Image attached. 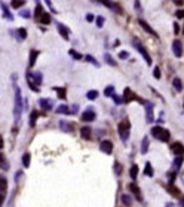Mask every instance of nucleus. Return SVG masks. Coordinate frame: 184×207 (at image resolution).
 Segmentation results:
<instances>
[{
  "label": "nucleus",
  "instance_id": "nucleus-19",
  "mask_svg": "<svg viewBox=\"0 0 184 207\" xmlns=\"http://www.w3.org/2000/svg\"><path fill=\"white\" fill-rule=\"evenodd\" d=\"M59 127H61V130H64V131H67V133H71V131L74 130V127H73L71 124H68V122H66V121L59 122Z\"/></svg>",
  "mask_w": 184,
  "mask_h": 207
},
{
  "label": "nucleus",
  "instance_id": "nucleus-12",
  "mask_svg": "<svg viewBox=\"0 0 184 207\" xmlns=\"http://www.w3.org/2000/svg\"><path fill=\"white\" fill-rule=\"evenodd\" d=\"M138 24H140V26H141L142 28H144V30L147 31V33H150V35L153 36V37H159V36H158V33H156V31H154V30H153V28H151V27L149 26V24H147V23H146L144 19H138Z\"/></svg>",
  "mask_w": 184,
  "mask_h": 207
},
{
  "label": "nucleus",
  "instance_id": "nucleus-45",
  "mask_svg": "<svg viewBox=\"0 0 184 207\" xmlns=\"http://www.w3.org/2000/svg\"><path fill=\"white\" fill-rule=\"evenodd\" d=\"M153 76L156 79H160V69L159 67H154V70H153Z\"/></svg>",
  "mask_w": 184,
  "mask_h": 207
},
{
  "label": "nucleus",
  "instance_id": "nucleus-38",
  "mask_svg": "<svg viewBox=\"0 0 184 207\" xmlns=\"http://www.w3.org/2000/svg\"><path fill=\"white\" fill-rule=\"evenodd\" d=\"M43 12H45V10H43L42 6H40V5H36V10H34V15H36V18H39L43 14Z\"/></svg>",
  "mask_w": 184,
  "mask_h": 207
},
{
  "label": "nucleus",
  "instance_id": "nucleus-47",
  "mask_svg": "<svg viewBox=\"0 0 184 207\" xmlns=\"http://www.w3.org/2000/svg\"><path fill=\"white\" fill-rule=\"evenodd\" d=\"M77 112H79V106H77V104L71 106V109H70V115H71V113L74 115V113H77Z\"/></svg>",
  "mask_w": 184,
  "mask_h": 207
},
{
  "label": "nucleus",
  "instance_id": "nucleus-8",
  "mask_svg": "<svg viewBox=\"0 0 184 207\" xmlns=\"http://www.w3.org/2000/svg\"><path fill=\"white\" fill-rule=\"evenodd\" d=\"M95 2H98V3H101V5H104L106 8H110V9H114V10H117V14H122V9L117 6L116 3H113V2H110V0H95Z\"/></svg>",
  "mask_w": 184,
  "mask_h": 207
},
{
  "label": "nucleus",
  "instance_id": "nucleus-5",
  "mask_svg": "<svg viewBox=\"0 0 184 207\" xmlns=\"http://www.w3.org/2000/svg\"><path fill=\"white\" fill-rule=\"evenodd\" d=\"M100 149H101V152L110 155V154L113 152V143H111L110 140H102L100 143Z\"/></svg>",
  "mask_w": 184,
  "mask_h": 207
},
{
  "label": "nucleus",
  "instance_id": "nucleus-30",
  "mask_svg": "<svg viewBox=\"0 0 184 207\" xmlns=\"http://www.w3.org/2000/svg\"><path fill=\"white\" fill-rule=\"evenodd\" d=\"M104 60H106V63L110 64V66H116V61L113 60V57H111L110 54H104Z\"/></svg>",
  "mask_w": 184,
  "mask_h": 207
},
{
  "label": "nucleus",
  "instance_id": "nucleus-28",
  "mask_svg": "<svg viewBox=\"0 0 184 207\" xmlns=\"http://www.w3.org/2000/svg\"><path fill=\"white\" fill-rule=\"evenodd\" d=\"M129 176H131V179H137V176H138V167L137 165H132L131 168H129Z\"/></svg>",
  "mask_w": 184,
  "mask_h": 207
},
{
  "label": "nucleus",
  "instance_id": "nucleus-27",
  "mask_svg": "<svg viewBox=\"0 0 184 207\" xmlns=\"http://www.w3.org/2000/svg\"><path fill=\"white\" fill-rule=\"evenodd\" d=\"M37 116H39V113H37V110H33L31 112V115H30V127H34L36 125V119H37Z\"/></svg>",
  "mask_w": 184,
  "mask_h": 207
},
{
  "label": "nucleus",
  "instance_id": "nucleus-4",
  "mask_svg": "<svg viewBox=\"0 0 184 207\" xmlns=\"http://www.w3.org/2000/svg\"><path fill=\"white\" fill-rule=\"evenodd\" d=\"M172 52H174V55L178 57V58L183 55V43H181V40L175 39V40L172 42Z\"/></svg>",
  "mask_w": 184,
  "mask_h": 207
},
{
  "label": "nucleus",
  "instance_id": "nucleus-42",
  "mask_svg": "<svg viewBox=\"0 0 184 207\" xmlns=\"http://www.w3.org/2000/svg\"><path fill=\"white\" fill-rule=\"evenodd\" d=\"M95 21H97V27H102L104 26V21H106V19H104V17H97V19H95Z\"/></svg>",
  "mask_w": 184,
  "mask_h": 207
},
{
  "label": "nucleus",
  "instance_id": "nucleus-57",
  "mask_svg": "<svg viewBox=\"0 0 184 207\" xmlns=\"http://www.w3.org/2000/svg\"><path fill=\"white\" fill-rule=\"evenodd\" d=\"M181 207H184V200H183V201H181Z\"/></svg>",
  "mask_w": 184,
  "mask_h": 207
},
{
  "label": "nucleus",
  "instance_id": "nucleus-10",
  "mask_svg": "<svg viewBox=\"0 0 184 207\" xmlns=\"http://www.w3.org/2000/svg\"><path fill=\"white\" fill-rule=\"evenodd\" d=\"M146 121L151 122L154 121V115H153V103L146 104Z\"/></svg>",
  "mask_w": 184,
  "mask_h": 207
},
{
  "label": "nucleus",
  "instance_id": "nucleus-23",
  "mask_svg": "<svg viewBox=\"0 0 184 207\" xmlns=\"http://www.w3.org/2000/svg\"><path fill=\"white\" fill-rule=\"evenodd\" d=\"M158 139L162 140V142H168V140H169V131H168L166 128H162V131H160V134Z\"/></svg>",
  "mask_w": 184,
  "mask_h": 207
},
{
  "label": "nucleus",
  "instance_id": "nucleus-40",
  "mask_svg": "<svg viewBox=\"0 0 184 207\" xmlns=\"http://www.w3.org/2000/svg\"><path fill=\"white\" fill-rule=\"evenodd\" d=\"M122 201H123V204L129 206V204L132 203V198H131L129 195H125V194H123V195H122Z\"/></svg>",
  "mask_w": 184,
  "mask_h": 207
},
{
  "label": "nucleus",
  "instance_id": "nucleus-50",
  "mask_svg": "<svg viewBox=\"0 0 184 207\" xmlns=\"http://www.w3.org/2000/svg\"><path fill=\"white\" fill-rule=\"evenodd\" d=\"M169 192H171V194H174L175 197H178V195H180V191L177 189V188H171V191H169Z\"/></svg>",
  "mask_w": 184,
  "mask_h": 207
},
{
  "label": "nucleus",
  "instance_id": "nucleus-24",
  "mask_svg": "<svg viewBox=\"0 0 184 207\" xmlns=\"http://www.w3.org/2000/svg\"><path fill=\"white\" fill-rule=\"evenodd\" d=\"M172 85H174V88H175L178 93H180V91H183V84H181V79H180V78L174 79V81H172Z\"/></svg>",
  "mask_w": 184,
  "mask_h": 207
},
{
  "label": "nucleus",
  "instance_id": "nucleus-35",
  "mask_svg": "<svg viewBox=\"0 0 184 207\" xmlns=\"http://www.w3.org/2000/svg\"><path fill=\"white\" fill-rule=\"evenodd\" d=\"M113 94H114V86L113 85L107 86V88L104 89V95H106V97H111Z\"/></svg>",
  "mask_w": 184,
  "mask_h": 207
},
{
  "label": "nucleus",
  "instance_id": "nucleus-46",
  "mask_svg": "<svg viewBox=\"0 0 184 207\" xmlns=\"http://www.w3.org/2000/svg\"><path fill=\"white\" fill-rule=\"evenodd\" d=\"M119 58H122V60H125V58H129V54L126 51H120L119 52Z\"/></svg>",
  "mask_w": 184,
  "mask_h": 207
},
{
  "label": "nucleus",
  "instance_id": "nucleus-31",
  "mask_svg": "<svg viewBox=\"0 0 184 207\" xmlns=\"http://www.w3.org/2000/svg\"><path fill=\"white\" fill-rule=\"evenodd\" d=\"M85 60L88 61V63H91V64H94L95 67H100V63H98V61L95 60V58H94L92 55H86V57H85Z\"/></svg>",
  "mask_w": 184,
  "mask_h": 207
},
{
  "label": "nucleus",
  "instance_id": "nucleus-26",
  "mask_svg": "<svg viewBox=\"0 0 184 207\" xmlns=\"http://www.w3.org/2000/svg\"><path fill=\"white\" fill-rule=\"evenodd\" d=\"M24 5H25V0H12V2H10V6L14 9L21 8V6H24Z\"/></svg>",
  "mask_w": 184,
  "mask_h": 207
},
{
  "label": "nucleus",
  "instance_id": "nucleus-54",
  "mask_svg": "<svg viewBox=\"0 0 184 207\" xmlns=\"http://www.w3.org/2000/svg\"><path fill=\"white\" fill-rule=\"evenodd\" d=\"M135 8L140 9V2H138V0H135Z\"/></svg>",
  "mask_w": 184,
  "mask_h": 207
},
{
  "label": "nucleus",
  "instance_id": "nucleus-17",
  "mask_svg": "<svg viewBox=\"0 0 184 207\" xmlns=\"http://www.w3.org/2000/svg\"><path fill=\"white\" fill-rule=\"evenodd\" d=\"M39 21H40V24H43V26H48V24H50V15L48 12H43L42 15L39 17Z\"/></svg>",
  "mask_w": 184,
  "mask_h": 207
},
{
  "label": "nucleus",
  "instance_id": "nucleus-13",
  "mask_svg": "<svg viewBox=\"0 0 184 207\" xmlns=\"http://www.w3.org/2000/svg\"><path fill=\"white\" fill-rule=\"evenodd\" d=\"M57 28H58L59 35L62 36V39H66L68 40V35H70V31H68V28L64 24H61V23H57Z\"/></svg>",
  "mask_w": 184,
  "mask_h": 207
},
{
  "label": "nucleus",
  "instance_id": "nucleus-59",
  "mask_svg": "<svg viewBox=\"0 0 184 207\" xmlns=\"http://www.w3.org/2000/svg\"><path fill=\"white\" fill-rule=\"evenodd\" d=\"M183 106H184V104H183Z\"/></svg>",
  "mask_w": 184,
  "mask_h": 207
},
{
  "label": "nucleus",
  "instance_id": "nucleus-36",
  "mask_svg": "<svg viewBox=\"0 0 184 207\" xmlns=\"http://www.w3.org/2000/svg\"><path fill=\"white\" fill-rule=\"evenodd\" d=\"M55 91H57V94H58L59 98H66L67 95H66V88H54Z\"/></svg>",
  "mask_w": 184,
  "mask_h": 207
},
{
  "label": "nucleus",
  "instance_id": "nucleus-21",
  "mask_svg": "<svg viewBox=\"0 0 184 207\" xmlns=\"http://www.w3.org/2000/svg\"><path fill=\"white\" fill-rule=\"evenodd\" d=\"M92 130L89 128V127H83V128L80 130V136H82V137L83 139H86V140H89V139H91V133Z\"/></svg>",
  "mask_w": 184,
  "mask_h": 207
},
{
  "label": "nucleus",
  "instance_id": "nucleus-51",
  "mask_svg": "<svg viewBox=\"0 0 184 207\" xmlns=\"http://www.w3.org/2000/svg\"><path fill=\"white\" fill-rule=\"evenodd\" d=\"M177 17H178V18H183V17H184V10H178V12H177Z\"/></svg>",
  "mask_w": 184,
  "mask_h": 207
},
{
  "label": "nucleus",
  "instance_id": "nucleus-44",
  "mask_svg": "<svg viewBox=\"0 0 184 207\" xmlns=\"http://www.w3.org/2000/svg\"><path fill=\"white\" fill-rule=\"evenodd\" d=\"M45 2H46V5H48V6H49L50 12H54V14H58V12H57V9L54 8V5H52V2H50V0H45Z\"/></svg>",
  "mask_w": 184,
  "mask_h": 207
},
{
  "label": "nucleus",
  "instance_id": "nucleus-29",
  "mask_svg": "<svg viewBox=\"0 0 184 207\" xmlns=\"http://www.w3.org/2000/svg\"><path fill=\"white\" fill-rule=\"evenodd\" d=\"M86 97H88V100H95L98 97V91L97 89H91V91L86 93Z\"/></svg>",
  "mask_w": 184,
  "mask_h": 207
},
{
  "label": "nucleus",
  "instance_id": "nucleus-37",
  "mask_svg": "<svg viewBox=\"0 0 184 207\" xmlns=\"http://www.w3.org/2000/svg\"><path fill=\"white\" fill-rule=\"evenodd\" d=\"M6 188H8V182L3 176H0V191H5Z\"/></svg>",
  "mask_w": 184,
  "mask_h": 207
},
{
  "label": "nucleus",
  "instance_id": "nucleus-48",
  "mask_svg": "<svg viewBox=\"0 0 184 207\" xmlns=\"http://www.w3.org/2000/svg\"><path fill=\"white\" fill-rule=\"evenodd\" d=\"M111 97H113V98H114V101H116L117 104H119V103H122V98H120V97H119V95H117L116 93H114V94L111 95Z\"/></svg>",
  "mask_w": 184,
  "mask_h": 207
},
{
  "label": "nucleus",
  "instance_id": "nucleus-22",
  "mask_svg": "<svg viewBox=\"0 0 184 207\" xmlns=\"http://www.w3.org/2000/svg\"><path fill=\"white\" fill-rule=\"evenodd\" d=\"M129 189L132 191V192H134L135 195H137V198H138L140 201H141V200H142V197H141V192H140V188H138V186H137L135 183H131V185H129Z\"/></svg>",
  "mask_w": 184,
  "mask_h": 207
},
{
  "label": "nucleus",
  "instance_id": "nucleus-11",
  "mask_svg": "<svg viewBox=\"0 0 184 207\" xmlns=\"http://www.w3.org/2000/svg\"><path fill=\"white\" fill-rule=\"evenodd\" d=\"M39 106L42 107L43 110H50L54 107V103H52V100H49V98H40L39 100Z\"/></svg>",
  "mask_w": 184,
  "mask_h": 207
},
{
  "label": "nucleus",
  "instance_id": "nucleus-3",
  "mask_svg": "<svg viewBox=\"0 0 184 207\" xmlns=\"http://www.w3.org/2000/svg\"><path fill=\"white\" fill-rule=\"evenodd\" d=\"M119 136H120V140L122 142H126L128 139H129V130H131V125H129V122L128 121H123L119 124Z\"/></svg>",
  "mask_w": 184,
  "mask_h": 207
},
{
  "label": "nucleus",
  "instance_id": "nucleus-2",
  "mask_svg": "<svg viewBox=\"0 0 184 207\" xmlns=\"http://www.w3.org/2000/svg\"><path fill=\"white\" fill-rule=\"evenodd\" d=\"M132 45H134L135 48H137V51H138V52H140V54L142 55V57H144L146 63L150 66V64H151V57L149 55V52H147V49H146V46H144V45H142V43L140 42L138 39H132Z\"/></svg>",
  "mask_w": 184,
  "mask_h": 207
},
{
  "label": "nucleus",
  "instance_id": "nucleus-55",
  "mask_svg": "<svg viewBox=\"0 0 184 207\" xmlns=\"http://www.w3.org/2000/svg\"><path fill=\"white\" fill-rule=\"evenodd\" d=\"M3 146V137H2V134H0V147Z\"/></svg>",
  "mask_w": 184,
  "mask_h": 207
},
{
  "label": "nucleus",
  "instance_id": "nucleus-41",
  "mask_svg": "<svg viewBox=\"0 0 184 207\" xmlns=\"http://www.w3.org/2000/svg\"><path fill=\"white\" fill-rule=\"evenodd\" d=\"M68 54H70L73 58H76V60H82V55H80L79 52H76L74 49H70V52H68Z\"/></svg>",
  "mask_w": 184,
  "mask_h": 207
},
{
  "label": "nucleus",
  "instance_id": "nucleus-53",
  "mask_svg": "<svg viewBox=\"0 0 184 207\" xmlns=\"http://www.w3.org/2000/svg\"><path fill=\"white\" fill-rule=\"evenodd\" d=\"M3 163H5V156H3L2 154H0V165L3 164Z\"/></svg>",
  "mask_w": 184,
  "mask_h": 207
},
{
  "label": "nucleus",
  "instance_id": "nucleus-25",
  "mask_svg": "<svg viewBox=\"0 0 184 207\" xmlns=\"http://www.w3.org/2000/svg\"><path fill=\"white\" fill-rule=\"evenodd\" d=\"M147 151H149V137H144L141 143V154H147Z\"/></svg>",
  "mask_w": 184,
  "mask_h": 207
},
{
  "label": "nucleus",
  "instance_id": "nucleus-58",
  "mask_svg": "<svg viewBox=\"0 0 184 207\" xmlns=\"http://www.w3.org/2000/svg\"><path fill=\"white\" fill-rule=\"evenodd\" d=\"M183 31H184V26H183Z\"/></svg>",
  "mask_w": 184,
  "mask_h": 207
},
{
  "label": "nucleus",
  "instance_id": "nucleus-20",
  "mask_svg": "<svg viewBox=\"0 0 184 207\" xmlns=\"http://www.w3.org/2000/svg\"><path fill=\"white\" fill-rule=\"evenodd\" d=\"M57 113H59V115H70V107L67 104H61L57 109Z\"/></svg>",
  "mask_w": 184,
  "mask_h": 207
},
{
  "label": "nucleus",
  "instance_id": "nucleus-43",
  "mask_svg": "<svg viewBox=\"0 0 184 207\" xmlns=\"http://www.w3.org/2000/svg\"><path fill=\"white\" fill-rule=\"evenodd\" d=\"M19 15H21L22 18H30V17H31L30 10H27V9H25V10H21V12H19Z\"/></svg>",
  "mask_w": 184,
  "mask_h": 207
},
{
  "label": "nucleus",
  "instance_id": "nucleus-56",
  "mask_svg": "<svg viewBox=\"0 0 184 207\" xmlns=\"http://www.w3.org/2000/svg\"><path fill=\"white\" fill-rule=\"evenodd\" d=\"M2 204H3V195L0 194V206H2Z\"/></svg>",
  "mask_w": 184,
  "mask_h": 207
},
{
  "label": "nucleus",
  "instance_id": "nucleus-39",
  "mask_svg": "<svg viewBox=\"0 0 184 207\" xmlns=\"http://www.w3.org/2000/svg\"><path fill=\"white\" fill-rule=\"evenodd\" d=\"M181 163H183V156H177L175 161H174V168L178 170V168H180V165H181Z\"/></svg>",
  "mask_w": 184,
  "mask_h": 207
},
{
  "label": "nucleus",
  "instance_id": "nucleus-49",
  "mask_svg": "<svg viewBox=\"0 0 184 207\" xmlns=\"http://www.w3.org/2000/svg\"><path fill=\"white\" fill-rule=\"evenodd\" d=\"M114 170H116L117 174H120V173H122V168H120V164H119V163H116V164H114Z\"/></svg>",
  "mask_w": 184,
  "mask_h": 207
},
{
  "label": "nucleus",
  "instance_id": "nucleus-52",
  "mask_svg": "<svg viewBox=\"0 0 184 207\" xmlns=\"http://www.w3.org/2000/svg\"><path fill=\"white\" fill-rule=\"evenodd\" d=\"M86 19H88V21H94V15H92V14H88V15H86Z\"/></svg>",
  "mask_w": 184,
  "mask_h": 207
},
{
  "label": "nucleus",
  "instance_id": "nucleus-32",
  "mask_svg": "<svg viewBox=\"0 0 184 207\" xmlns=\"http://www.w3.org/2000/svg\"><path fill=\"white\" fill-rule=\"evenodd\" d=\"M22 165H24L25 168H27V167H30V154H28V152L22 155Z\"/></svg>",
  "mask_w": 184,
  "mask_h": 207
},
{
  "label": "nucleus",
  "instance_id": "nucleus-15",
  "mask_svg": "<svg viewBox=\"0 0 184 207\" xmlns=\"http://www.w3.org/2000/svg\"><path fill=\"white\" fill-rule=\"evenodd\" d=\"M172 152L175 154L177 156H183L184 154V146L181 145V143H172Z\"/></svg>",
  "mask_w": 184,
  "mask_h": 207
},
{
  "label": "nucleus",
  "instance_id": "nucleus-14",
  "mask_svg": "<svg viewBox=\"0 0 184 207\" xmlns=\"http://www.w3.org/2000/svg\"><path fill=\"white\" fill-rule=\"evenodd\" d=\"M25 78H27V82H28V86L31 88V91H34V93H37L39 91V86L34 84V81H33V76H31V72H27L25 73Z\"/></svg>",
  "mask_w": 184,
  "mask_h": 207
},
{
  "label": "nucleus",
  "instance_id": "nucleus-6",
  "mask_svg": "<svg viewBox=\"0 0 184 207\" xmlns=\"http://www.w3.org/2000/svg\"><path fill=\"white\" fill-rule=\"evenodd\" d=\"M82 121L83 122H92L95 118H97V115H95V112H94V109H88V110H85L83 113H82Z\"/></svg>",
  "mask_w": 184,
  "mask_h": 207
},
{
  "label": "nucleus",
  "instance_id": "nucleus-7",
  "mask_svg": "<svg viewBox=\"0 0 184 207\" xmlns=\"http://www.w3.org/2000/svg\"><path fill=\"white\" fill-rule=\"evenodd\" d=\"M140 100V101H142L141 98H138L137 95L131 91V88H125V93H123V100H125V103H129V101H132V100Z\"/></svg>",
  "mask_w": 184,
  "mask_h": 207
},
{
  "label": "nucleus",
  "instance_id": "nucleus-18",
  "mask_svg": "<svg viewBox=\"0 0 184 207\" xmlns=\"http://www.w3.org/2000/svg\"><path fill=\"white\" fill-rule=\"evenodd\" d=\"M2 10H3V17L6 18V19H9V21H12V19H14L12 14L9 12V8L5 5V3H2Z\"/></svg>",
  "mask_w": 184,
  "mask_h": 207
},
{
  "label": "nucleus",
  "instance_id": "nucleus-34",
  "mask_svg": "<svg viewBox=\"0 0 184 207\" xmlns=\"http://www.w3.org/2000/svg\"><path fill=\"white\" fill-rule=\"evenodd\" d=\"M31 76H33V81H34V84H36V85H40V84H42V75H40V73H31Z\"/></svg>",
  "mask_w": 184,
  "mask_h": 207
},
{
  "label": "nucleus",
  "instance_id": "nucleus-9",
  "mask_svg": "<svg viewBox=\"0 0 184 207\" xmlns=\"http://www.w3.org/2000/svg\"><path fill=\"white\" fill-rule=\"evenodd\" d=\"M10 33L15 36V37H17V40H19V42H22V40L27 39V30H25V28H18V30L10 31Z\"/></svg>",
  "mask_w": 184,
  "mask_h": 207
},
{
  "label": "nucleus",
  "instance_id": "nucleus-16",
  "mask_svg": "<svg viewBox=\"0 0 184 207\" xmlns=\"http://www.w3.org/2000/svg\"><path fill=\"white\" fill-rule=\"evenodd\" d=\"M37 57H39V51H37V49H31V51H30V61H28V66H30V67H33L34 64H36Z\"/></svg>",
  "mask_w": 184,
  "mask_h": 207
},
{
  "label": "nucleus",
  "instance_id": "nucleus-33",
  "mask_svg": "<svg viewBox=\"0 0 184 207\" xmlns=\"http://www.w3.org/2000/svg\"><path fill=\"white\" fill-rule=\"evenodd\" d=\"M144 174H146V176H153V174H154V173H153V168H151V164L150 163H147V164H146V168H144Z\"/></svg>",
  "mask_w": 184,
  "mask_h": 207
},
{
  "label": "nucleus",
  "instance_id": "nucleus-1",
  "mask_svg": "<svg viewBox=\"0 0 184 207\" xmlns=\"http://www.w3.org/2000/svg\"><path fill=\"white\" fill-rule=\"evenodd\" d=\"M15 103H14V116H15V121H19L21 118V112H22V107H24V103H22V95H21V89L19 86L15 84Z\"/></svg>",
  "mask_w": 184,
  "mask_h": 207
}]
</instances>
